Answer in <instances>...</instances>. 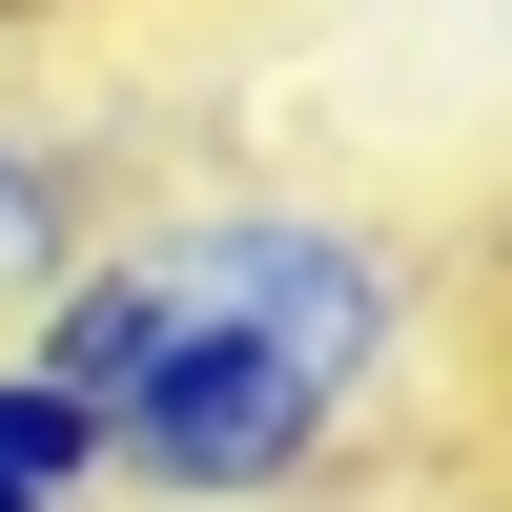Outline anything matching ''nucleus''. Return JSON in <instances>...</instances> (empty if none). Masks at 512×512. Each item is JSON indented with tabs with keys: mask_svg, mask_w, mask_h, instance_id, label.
<instances>
[{
	"mask_svg": "<svg viewBox=\"0 0 512 512\" xmlns=\"http://www.w3.org/2000/svg\"><path fill=\"white\" fill-rule=\"evenodd\" d=\"M21 369L103 431V492H144V512H308L451 369V287L369 205L205 185V205H144V226L82 246L41 287Z\"/></svg>",
	"mask_w": 512,
	"mask_h": 512,
	"instance_id": "1",
	"label": "nucleus"
},
{
	"mask_svg": "<svg viewBox=\"0 0 512 512\" xmlns=\"http://www.w3.org/2000/svg\"><path fill=\"white\" fill-rule=\"evenodd\" d=\"M103 246V185H82V144H41V123H0V308H41V287Z\"/></svg>",
	"mask_w": 512,
	"mask_h": 512,
	"instance_id": "2",
	"label": "nucleus"
},
{
	"mask_svg": "<svg viewBox=\"0 0 512 512\" xmlns=\"http://www.w3.org/2000/svg\"><path fill=\"white\" fill-rule=\"evenodd\" d=\"M0 512H103V431L0 349Z\"/></svg>",
	"mask_w": 512,
	"mask_h": 512,
	"instance_id": "3",
	"label": "nucleus"
}]
</instances>
